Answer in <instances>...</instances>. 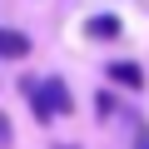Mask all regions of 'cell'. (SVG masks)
I'll return each mask as SVG.
<instances>
[{"mask_svg": "<svg viewBox=\"0 0 149 149\" xmlns=\"http://www.w3.org/2000/svg\"><path fill=\"white\" fill-rule=\"evenodd\" d=\"M25 95H30V104H35V119L40 124H50L55 114H70V85L65 80H50L45 85H35V80H25Z\"/></svg>", "mask_w": 149, "mask_h": 149, "instance_id": "6da1fadb", "label": "cell"}, {"mask_svg": "<svg viewBox=\"0 0 149 149\" xmlns=\"http://www.w3.org/2000/svg\"><path fill=\"white\" fill-rule=\"evenodd\" d=\"M109 80H114V85H129V90H139V85H144V70H139L134 60H114V65H109Z\"/></svg>", "mask_w": 149, "mask_h": 149, "instance_id": "7a4b0ae2", "label": "cell"}, {"mask_svg": "<svg viewBox=\"0 0 149 149\" xmlns=\"http://www.w3.org/2000/svg\"><path fill=\"white\" fill-rule=\"evenodd\" d=\"M30 55V40L20 30H0V60H25Z\"/></svg>", "mask_w": 149, "mask_h": 149, "instance_id": "3957f363", "label": "cell"}, {"mask_svg": "<svg viewBox=\"0 0 149 149\" xmlns=\"http://www.w3.org/2000/svg\"><path fill=\"white\" fill-rule=\"evenodd\" d=\"M90 35H95V40H114V35H119V15H95V20H90Z\"/></svg>", "mask_w": 149, "mask_h": 149, "instance_id": "277c9868", "label": "cell"}, {"mask_svg": "<svg viewBox=\"0 0 149 149\" xmlns=\"http://www.w3.org/2000/svg\"><path fill=\"white\" fill-rule=\"evenodd\" d=\"M139 149H149V134H139Z\"/></svg>", "mask_w": 149, "mask_h": 149, "instance_id": "5b68a950", "label": "cell"}]
</instances>
